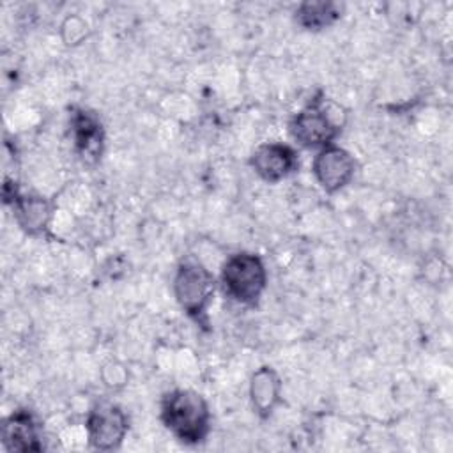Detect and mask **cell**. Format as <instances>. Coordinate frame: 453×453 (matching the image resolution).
<instances>
[{
  "label": "cell",
  "instance_id": "obj_1",
  "mask_svg": "<svg viewBox=\"0 0 453 453\" xmlns=\"http://www.w3.org/2000/svg\"><path fill=\"white\" fill-rule=\"evenodd\" d=\"M161 421L180 442L200 444L211 432L209 403L193 389H172L161 398Z\"/></svg>",
  "mask_w": 453,
  "mask_h": 453
},
{
  "label": "cell",
  "instance_id": "obj_2",
  "mask_svg": "<svg viewBox=\"0 0 453 453\" xmlns=\"http://www.w3.org/2000/svg\"><path fill=\"white\" fill-rule=\"evenodd\" d=\"M340 106L319 92L290 119L288 131L292 140L310 150H320L333 145L343 126V120H340V115L343 117V113H340Z\"/></svg>",
  "mask_w": 453,
  "mask_h": 453
},
{
  "label": "cell",
  "instance_id": "obj_3",
  "mask_svg": "<svg viewBox=\"0 0 453 453\" xmlns=\"http://www.w3.org/2000/svg\"><path fill=\"white\" fill-rule=\"evenodd\" d=\"M216 292L214 274L196 258H182L173 276V296L184 313L198 326L209 324L207 310Z\"/></svg>",
  "mask_w": 453,
  "mask_h": 453
},
{
  "label": "cell",
  "instance_id": "obj_4",
  "mask_svg": "<svg viewBox=\"0 0 453 453\" xmlns=\"http://www.w3.org/2000/svg\"><path fill=\"white\" fill-rule=\"evenodd\" d=\"M219 280L225 294L232 301L253 306L265 290L267 269L257 253L239 251L223 262Z\"/></svg>",
  "mask_w": 453,
  "mask_h": 453
},
{
  "label": "cell",
  "instance_id": "obj_5",
  "mask_svg": "<svg viewBox=\"0 0 453 453\" xmlns=\"http://www.w3.org/2000/svg\"><path fill=\"white\" fill-rule=\"evenodd\" d=\"M85 428L88 442L94 449L110 451L122 444L129 430V419L119 405L99 402L88 411Z\"/></svg>",
  "mask_w": 453,
  "mask_h": 453
},
{
  "label": "cell",
  "instance_id": "obj_6",
  "mask_svg": "<svg viewBox=\"0 0 453 453\" xmlns=\"http://www.w3.org/2000/svg\"><path fill=\"white\" fill-rule=\"evenodd\" d=\"M356 168L357 165L354 156L336 143L317 150L311 163L315 180L326 193L343 189L354 179Z\"/></svg>",
  "mask_w": 453,
  "mask_h": 453
},
{
  "label": "cell",
  "instance_id": "obj_7",
  "mask_svg": "<svg viewBox=\"0 0 453 453\" xmlns=\"http://www.w3.org/2000/svg\"><path fill=\"white\" fill-rule=\"evenodd\" d=\"M4 202L11 203L14 211V218L23 232L28 235H41L48 230L53 209L51 203L41 195H23L18 186H14L9 179L4 184Z\"/></svg>",
  "mask_w": 453,
  "mask_h": 453
},
{
  "label": "cell",
  "instance_id": "obj_8",
  "mask_svg": "<svg viewBox=\"0 0 453 453\" xmlns=\"http://www.w3.org/2000/svg\"><path fill=\"white\" fill-rule=\"evenodd\" d=\"M250 165L262 180L276 184L299 168V156L288 143L267 142L253 150Z\"/></svg>",
  "mask_w": 453,
  "mask_h": 453
},
{
  "label": "cell",
  "instance_id": "obj_9",
  "mask_svg": "<svg viewBox=\"0 0 453 453\" xmlns=\"http://www.w3.org/2000/svg\"><path fill=\"white\" fill-rule=\"evenodd\" d=\"M71 134L76 154L85 163L99 161L104 145V129L101 119L87 108H73Z\"/></svg>",
  "mask_w": 453,
  "mask_h": 453
},
{
  "label": "cell",
  "instance_id": "obj_10",
  "mask_svg": "<svg viewBox=\"0 0 453 453\" xmlns=\"http://www.w3.org/2000/svg\"><path fill=\"white\" fill-rule=\"evenodd\" d=\"M2 442L9 451H41L39 423L28 409H18L2 423Z\"/></svg>",
  "mask_w": 453,
  "mask_h": 453
},
{
  "label": "cell",
  "instance_id": "obj_11",
  "mask_svg": "<svg viewBox=\"0 0 453 453\" xmlns=\"http://www.w3.org/2000/svg\"><path fill=\"white\" fill-rule=\"evenodd\" d=\"M250 400L262 419H267L281 403V379L273 366L264 365L251 373Z\"/></svg>",
  "mask_w": 453,
  "mask_h": 453
},
{
  "label": "cell",
  "instance_id": "obj_12",
  "mask_svg": "<svg viewBox=\"0 0 453 453\" xmlns=\"http://www.w3.org/2000/svg\"><path fill=\"white\" fill-rule=\"evenodd\" d=\"M342 18V5L336 2H303L296 9V23L304 30L319 32Z\"/></svg>",
  "mask_w": 453,
  "mask_h": 453
},
{
  "label": "cell",
  "instance_id": "obj_13",
  "mask_svg": "<svg viewBox=\"0 0 453 453\" xmlns=\"http://www.w3.org/2000/svg\"><path fill=\"white\" fill-rule=\"evenodd\" d=\"M62 39L67 46L80 44L88 35V27L80 16H67L62 23Z\"/></svg>",
  "mask_w": 453,
  "mask_h": 453
},
{
  "label": "cell",
  "instance_id": "obj_14",
  "mask_svg": "<svg viewBox=\"0 0 453 453\" xmlns=\"http://www.w3.org/2000/svg\"><path fill=\"white\" fill-rule=\"evenodd\" d=\"M103 380L108 388L119 389L127 382V372L122 365L110 361L108 365L103 366Z\"/></svg>",
  "mask_w": 453,
  "mask_h": 453
}]
</instances>
